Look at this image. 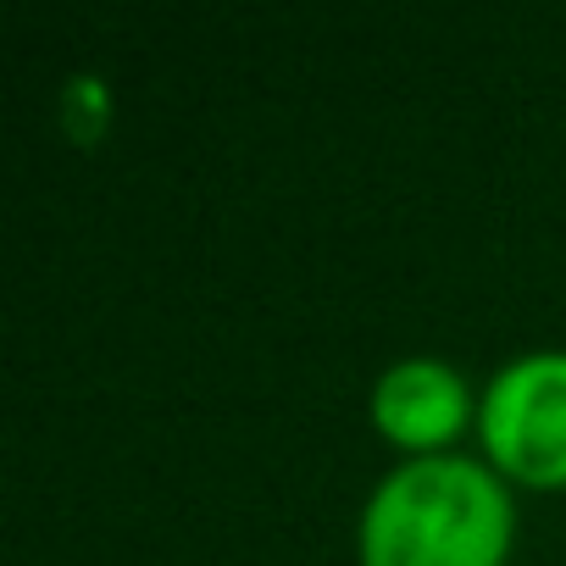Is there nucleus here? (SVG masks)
Listing matches in <instances>:
<instances>
[{
	"label": "nucleus",
	"instance_id": "2",
	"mask_svg": "<svg viewBox=\"0 0 566 566\" xmlns=\"http://www.w3.org/2000/svg\"><path fill=\"white\" fill-rule=\"evenodd\" d=\"M489 461L522 483H566V350L511 356L478 395Z\"/></svg>",
	"mask_w": 566,
	"mask_h": 566
},
{
	"label": "nucleus",
	"instance_id": "3",
	"mask_svg": "<svg viewBox=\"0 0 566 566\" xmlns=\"http://www.w3.org/2000/svg\"><path fill=\"white\" fill-rule=\"evenodd\" d=\"M478 411L467 378L439 356H400L373 384V422L411 455H433Z\"/></svg>",
	"mask_w": 566,
	"mask_h": 566
},
{
	"label": "nucleus",
	"instance_id": "1",
	"mask_svg": "<svg viewBox=\"0 0 566 566\" xmlns=\"http://www.w3.org/2000/svg\"><path fill=\"white\" fill-rule=\"evenodd\" d=\"M511 494L478 455H406L361 505V566H500Z\"/></svg>",
	"mask_w": 566,
	"mask_h": 566
}]
</instances>
